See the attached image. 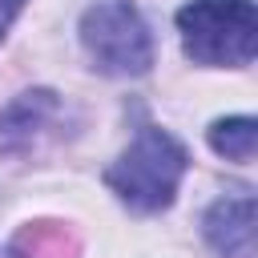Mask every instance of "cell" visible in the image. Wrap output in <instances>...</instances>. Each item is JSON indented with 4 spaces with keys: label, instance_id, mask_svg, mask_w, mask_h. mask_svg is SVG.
<instances>
[{
    "label": "cell",
    "instance_id": "8992f818",
    "mask_svg": "<svg viewBox=\"0 0 258 258\" xmlns=\"http://www.w3.org/2000/svg\"><path fill=\"white\" fill-rule=\"evenodd\" d=\"M210 149L230 161H254L258 149V125L254 117H222L210 125Z\"/></svg>",
    "mask_w": 258,
    "mask_h": 258
},
{
    "label": "cell",
    "instance_id": "ba28073f",
    "mask_svg": "<svg viewBox=\"0 0 258 258\" xmlns=\"http://www.w3.org/2000/svg\"><path fill=\"white\" fill-rule=\"evenodd\" d=\"M20 8H24V0H0V40H4V32L12 28V20H16Z\"/></svg>",
    "mask_w": 258,
    "mask_h": 258
},
{
    "label": "cell",
    "instance_id": "52a82bcc",
    "mask_svg": "<svg viewBox=\"0 0 258 258\" xmlns=\"http://www.w3.org/2000/svg\"><path fill=\"white\" fill-rule=\"evenodd\" d=\"M12 258H77V242H73V234L64 226L40 222V226H28L16 238Z\"/></svg>",
    "mask_w": 258,
    "mask_h": 258
},
{
    "label": "cell",
    "instance_id": "6da1fadb",
    "mask_svg": "<svg viewBox=\"0 0 258 258\" xmlns=\"http://www.w3.org/2000/svg\"><path fill=\"white\" fill-rule=\"evenodd\" d=\"M189 157L181 149V141H173L165 129L157 125H145L133 145L109 165L105 181L109 189L137 214H157L173 202L177 185H181V173H185Z\"/></svg>",
    "mask_w": 258,
    "mask_h": 258
},
{
    "label": "cell",
    "instance_id": "277c9868",
    "mask_svg": "<svg viewBox=\"0 0 258 258\" xmlns=\"http://www.w3.org/2000/svg\"><path fill=\"white\" fill-rule=\"evenodd\" d=\"M202 230L222 258H254V198L250 194L218 198L206 210Z\"/></svg>",
    "mask_w": 258,
    "mask_h": 258
},
{
    "label": "cell",
    "instance_id": "3957f363",
    "mask_svg": "<svg viewBox=\"0 0 258 258\" xmlns=\"http://www.w3.org/2000/svg\"><path fill=\"white\" fill-rule=\"evenodd\" d=\"M81 44L93 69L109 77H141L153 64V36L129 0H101L81 16Z\"/></svg>",
    "mask_w": 258,
    "mask_h": 258
},
{
    "label": "cell",
    "instance_id": "5b68a950",
    "mask_svg": "<svg viewBox=\"0 0 258 258\" xmlns=\"http://www.w3.org/2000/svg\"><path fill=\"white\" fill-rule=\"evenodd\" d=\"M52 113H56V93H48V89L20 93V97L0 113V149H8V153L24 149Z\"/></svg>",
    "mask_w": 258,
    "mask_h": 258
},
{
    "label": "cell",
    "instance_id": "7a4b0ae2",
    "mask_svg": "<svg viewBox=\"0 0 258 258\" xmlns=\"http://www.w3.org/2000/svg\"><path fill=\"white\" fill-rule=\"evenodd\" d=\"M181 48L210 69H242L258 52V12L250 0H189L177 12Z\"/></svg>",
    "mask_w": 258,
    "mask_h": 258
}]
</instances>
